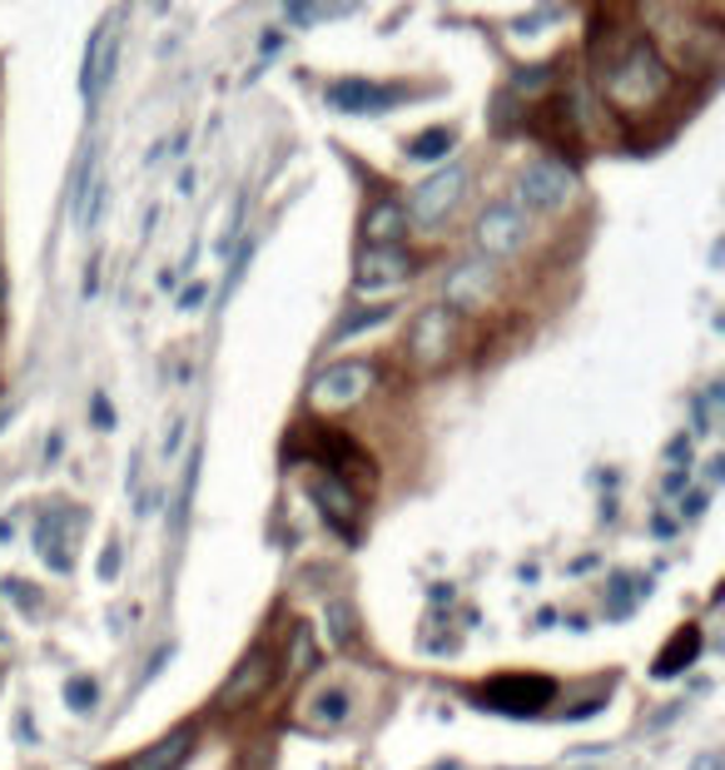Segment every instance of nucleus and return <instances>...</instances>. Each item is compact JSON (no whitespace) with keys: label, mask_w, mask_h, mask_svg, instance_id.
I'll return each mask as SVG.
<instances>
[{"label":"nucleus","mask_w":725,"mask_h":770,"mask_svg":"<svg viewBox=\"0 0 725 770\" xmlns=\"http://www.w3.org/2000/svg\"><path fill=\"white\" fill-rule=\"evenodd\" d=\"M601 81V100L616 110V120L641 130L655 110H665L675 95V71L661 55V45L646 35H616L606 45V61L596 71Z\"/></svg>","instance_id":"f257e3e1"},{"label":"nucleus","mask_w":725,"mask_h":770,"mask_svg":"<svg viewBox=\"0 0 725 770\" xmlns=\"http://www.w3.org/2000/svg\"><path fill=\"white\" fill-rule=\"evenodd\" d=\"M576 194H582V174L572 170L566 160H532L522 164V174H516V190H512V204L522 214H562L576 204Z\"/></svg>","instance_id":"f03ea898"},{"label":"nucleus","mask_w":725,"mask_h":770,"mask_svg":"<svg viewBox=\"0 0 725 770\" xmlns=\"http://www.w3.org/2000/svg\"><path fill=\"white\" fill-rule=\"evenodd\" d=\"M467 180H472V170H467L462 160L452 164H437L427 180H417V190L407 194V224H417V229H437L443 220H452L457 204H462L467 194Z\"/></svg>","instance_id":"7ed1b4c3"},{"label":"nucleus","mask_w":725,"mask_h":770,"mask_svg":"<svg viewBox=\"0 0 725 770\" xmlns=\"http://www.w3.org/2000/svg\"><path fill=\"white\" fill-rule=\"evenodd\" d=\"M526 234H532V214H522L512 200L487 204V210L477 214V224H472L477 254H482V259H492V264H502V259H512V254H522Z\"/></svg>","instance_id":"20e7f679"},{"label":"nucleus","mask_w":725,"mask_h":770,"mask_svg":"<svg viewBox=\"0 0 725 770\" xmlns=\"http://www.w3.org/2000/svg\"><path fill=\"white\" fill-rule=\"evenodd\" d=\"M452 349H457V313L447 303H427L413 319V329H407V359H413V368H423V373L443 368L452 359Z\"/></svg>","instance_id":"39448f33"},{"label":"nucleus","mask_w":725,"mask_h":770,"mask_svg":"<svg viewBox=\"0 0 725 770\" xmlns=\"http://www.w3.org/2000/svg\"><path fill=\"white\" fill-rule=\"evenodd\" d=\"M377 383V368L373 363H328L323 373L313 378V388H308V403H313L318 413H343V408H358V403L373 393Z\"/></svg>","instance_id":"423d86ee"},{"label":"nucleus","mask_w":725,"mask_h":770,"mask_svg":"<svg viewBox=\"0 0 725 770\" xmlns=\"http://www.w3.org/2000/svg\"><path fill=\"white\" fill-rule=\"evenodd\" d=\"M497 299V264L472 254V259H457L443 279V303L452 313H477Z\"/></svg>","instance_id":"0eeeda50"},{"label":"nucleus","mask_w":725,"mask_h":770,"mask_svg":"<svg viewBox=\"0 0 725 770\" xmlns=\"http://www.w3.org/2000/svg\"><path fill=\"white\" fill-rule=\"evenodd\" d=\"M407 274H413V254L403 249V244H367L363 254H358V293H387L397 289V284H407Z\"/></svg>","instance_id":"6e6552de"},{"label":"nucleus","mask_w":725,"mask_h":770,"mask_svg":"<svg viewBox=\"0 0 725 770\" xmlns=\"http://www.w3.org/2000/svg\"><path fill=\"white\" fill-rule=\"evenodd\" d=\"M552 696H556V686H552V681H542V676H502L497 686L477 691L482 706L507 710V716H532V710H542Z\"/></svg>","instance_id":"1a4fd4ad"},{"label":"nucleus","mask_w":725,"mask_h":770,"mask_svg":"<svg viewBox=\"0 0 725 770\" xmlns=\"http://www.w3.org/2000/svg\"><path fill=\"white\" fill-rule=\"evenodd\" d=\"M407 229H413V224H407V204L403 200L367 204V214H363V239L367 244H403Z\"/></svg>","instance_id":"9d476101"},{"label":"nucleus","mask_w":725,"mask_h":770,"mask_svg":"<svg viewBox=\"0 0 725 770\" xmlns=\"http://www.w3.org/2000/svg\"><path fill=\"white\" fill-rule=\"evenodd\" d=\"M189 746H194V730H184L179 726L174 736H164V740H154L149 750H139V756H129V766L125 770H174L179 760L189 756Z\"/></svg>","instance_id":"9b49d317"},{"label":"nucleus","mask_w":725,"mask_h":770,"mask_svg":"<svg viewBox=\"0 0 725 770\" xmlns=\"http://www.w3.org/2000/svg\"><path fill=\"white\" fill-rule=\"evenodd\" d=\"M264 686H268V656H264V651H254V656H248L244 666L234 671V681L224 686V706H228V710L244 706V701H254Z\"/></svg>","instance_id":"f8f14e48"},{"label":"nucleus","mask_w":725,"mask_h":770,"mask_svg":"<svg viewBox=\"0 0 725 770\" xmlns=\"http://www.w3.org/2000/svg\"><path fill=\"white\" fill-rule=\"evenodd\" d=\"M313 498H318V507H323L328 517L338 522V527H348V522H353L358 502H353V492L343 488V478H333V472H323V478L313 482Z\"/></svg>","instance_id":"ddd939ff"},{"label":"nucleus","mask_w":725,"mask_h":770,"mask_svg":"<svg viewBox=\"0 0 725 770\" xmlns=\"http://www.w3.org/2000/svg\"><path fill=\"white\" fill-rule=\"evenodd\" d=\"M328 100L343 105V110H377V105H393L397 95H387L383 85H363V81H338L328 90Z\"/></svg>","instance_id":"4468645a"},{"label":"nucleus","mask_w":725,"mask_h":770,"mask_svg":"<svg viewBox=\"0 0 725 770\" xmlns=\"http://www.w3.org/2000/svg\"><path fill=\"white\" fill-rule=\"evenodd\" d=\"M308 716H313L318 726H343V720L353 716V696H348L343 686H323L308 701Z\"/></svg>","instance_id":"2eb2a0df"},{"label":"nucleus","mask_w":725,"mask_h":770,"mask_svg":"<svg viewBox=\"0 0 725 770\" xmlns=\"http://www.w3.org/2000/svg\"><path fill=\"white\" fill-rule=\"evenodd\" d=\"M35 547H40V557H45L55 571H70V537H65V522H60V517L40 522Z\"/></svg>","instance_id":"dca6fc26"},{"label":"nucleus","mask_w":725,"mask_h":770,"mask_svg":"<svg viewBox=\"0 0 725 770\" xmlns=\"http://www.w3.org/2000/svg\"><path fill=\"white\" fill-rule=\"evenodd\" d=\"M701 656V631H681V637L665 646V656L655 661V676H675V666H691Z\"/></svg>","instance_id":"f3484780"},{"label":"nucleus","mask_w":725,"mask_h":770,"mask_svg":"<svg viewBox=\"0 0 725 770\" xmlns=\"http://www.w3.org/2000/svg\"><path fill=\"white\" fill-rule=\"evenodd\" d=\"M452 150V130H427V140H413L407 145V154L413 160H437V154Z\"/></svg>","instance_id":"a211bd4d"},{"label":"nucleus","mask_w":725,"mask_h":770,"mask_svg":"<svg viewBox=\"0 0 725 770\" xmlns=\"http://www.w3.org/2000/svg\"><path fill=\"white\" fill-rule=\"evenodd\" d=\"M95 696H99V691H95V681H89V676H70L65 681V706L70 710H89V706H95Z\"/></svg>","instance_id":"6ab92c4d"},{"label":"nucleus","mask_w":725,"mask_h":770,"mask_svg":"<svg viewBox=\"0 0 725 770\" xmlns=\"http://www.w3.org/2000/svg\"><path fill=\"white\" fill-rule=\"evenodd\" d=\"M387 319V309H367V313H353V319L343 323V329H338V339H358V333L363 329H377V323Z\"/></svg>","instance_id":"aec40b11"},{"label":"nucleus","mask_w":725,"mask_h":770,"mask_svg":"<svg viewBox=\"0 0 725 770\" xmlns=\"http://www.w3.org/2000/svg\"><path fill=\"white\" fill-rule=\"evenodd\" d=\"M328 617H333V641L343 646V641H348V607H343V601H328Z\"/></svg>","instance_id":"412c9836"},{"label":"nucleus","mask_w":725,"mask_h":770,"mask_svg":"<svg viewBox=\"0 0 725 770\" xmlns=\"http://www.w3.org/2000/svg\"><path fill=\"white\" fill-rule=\"evenodd\" d=\"M6 597H15L25 611H35V587L30 581H6Z\"/></svg>","instance_id":"4be33fe9"},{"label":"nucleus","mask_w":725,"mask_h":770,"mask_svg":"<svg viewBox=\"0 0 725 770\" xmlns=\"http://www.w3.org/2000/svg\"><path fill=\"white\" fill-rule=\"evenodd\" d=\"M99 577H105V581H115V577H119V542H109V547H105V562H99Z\"/></svg>","instance_id":"5701e85b"},{"label":"nucleus","mask_w":725,"mask_h":770,"mask_svg":"<svg viewBox=\"0 0 725 770\" xmlns=\"http://www.w3.org/2000/svg\"><path fill=\"white\" fill-rule=\"evenodd\" d=\"M671 462H685V468H691V438H675L671 442Z\"/></svg>","instance_id":"b1692460"},{"label":"nucleus","mask_w":725,"mask_h":770,"mask_svg":"<svg viewBox=\"0 0 725 770\" xmlns=\"http://www.w3.org/2000/svg\"><path fill=\"white\" fill-rule=\"evenodd\" d=\"M95 423H99V428H109V403L105 398H95Z\"/></svg>","instance_id":"393cba45"},{"label":"nucleus","mask_w":725,"mask_h":770,"mask_svg":"<svg viewBox=\"0 0 725 770\" xmlns=\"http://www.w3.org/2000/svg\"><path fill=\"white\" fill-rule=\"evenodd\" d=\"M199 299H204V289H199V284H194V289H189V293H184V299H179V309H194V303H199Z\"/></svg>","instance_id":"a878e982"},{"label":"nucleus","mask_w":725,"mask_h":770,"mask_svg":"<svg viewBox=\"0 0 725 770\" xmlns=\"http://www.w3.org/2000/svg\"><path fill=\"white\" fill-rule=\"evenodd\" d=\"M0 299H6V284H0Z\"/></svg>","instance_id":"bb28decb"}]
</instances>
